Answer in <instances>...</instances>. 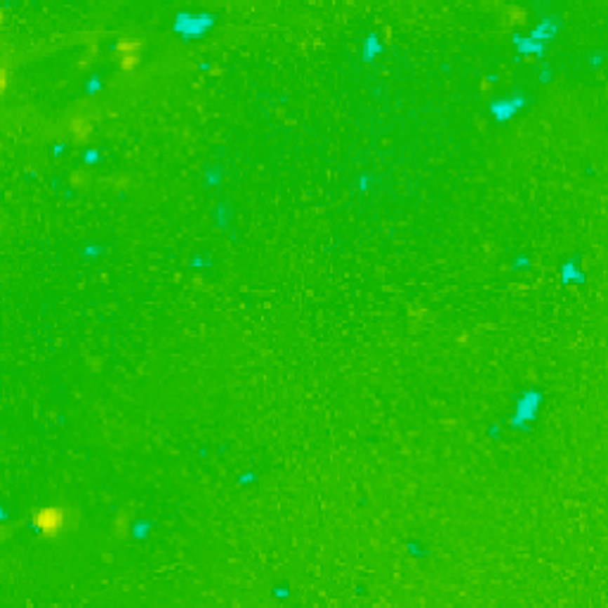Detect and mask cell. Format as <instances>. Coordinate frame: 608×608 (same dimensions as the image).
<instances>
[{"mask_svg":"<svg viewBox=\"0 0 608 608\" xmlns=\"http://www.w3.org/2000/svg\"><path fill=\"white\" fill-rule=\"evenodd\" d=\"M72 511L67 506H60V504H53V506H41L31 513V523H34L36 532L41 537H48V539H55L60 535H65L67 527L72 525Z\"/></svg>","mask_w":608,"mask_h":608,"instance_id":"6da1fadb","label":"cell"},{"mask_svg":"<svg viewBox=\"0 0 608 608\" xmlns=\"http://www.w3.org/2000/svg\"><path fill=\"white\" fill-rule=\"evenodd\" d=\"M117 53V65L124 72H133L140 65V53H143V41L133 39H119L114 46Z\"/></svg>","mask_w":608,"mask_h":608,"instance_id":"7a4b0ae2","label":"cell"},{"mask_svg":"<svg viewBox=\"0 0 608 608\" xmlns=\"http://www.w3.org/2000/svg\"><path fill=\"white\" fill-rule=\"evenodd\" d=\"M70 133L77 143H86L93 133V124L88 117H74L70 121Z\"/></svg>","mask_w":608,"mask_h":608,"instance_id":"3957f363","label":"cell"},{"mask_svg":"<svg viewBox=\"0 0 608 608\" xmlns=\"http://www.w3.org/2000/svg\"><path fill=\"white\" fill-rule=\"evenodd\" d=\"M117 530H119V535L126 532V516H119V520H117Z\"/></svg>","mask_w":608,"mask_h":608,"instance_id":"277c9868","label":"cell"}]
</instances>
